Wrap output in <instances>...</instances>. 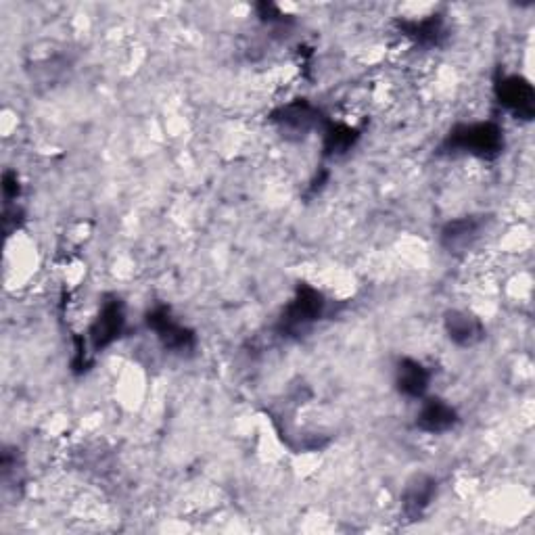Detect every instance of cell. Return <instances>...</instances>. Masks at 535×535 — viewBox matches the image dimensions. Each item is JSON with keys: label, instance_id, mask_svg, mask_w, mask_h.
Returning <instances> with one entry per match:
<instances>
[{"label": "cell", "instance_id": "1", "mask_svg": "<svg viewBox=\"0 0 535 535\" xmlns=\"http://www.w3.org/2000/svg\"><path fill=\"white\" fill-rule=\"evenodd\" d=\"M444 149L479 159H496L504 149V130L496 122L458 124L450 130Z\"/></svg>", "mask_w": 535, "mask_h": 535}, {"label": "cell", "instance_id": "2", "mask_svg": "<svg viewBox=\"0 0 535 535\" xmlns=\"http://www.w3.org/2000/svg\"><path fill=\"white\" fill-rule=\"evenodd\" d=\"M324 310H327L324 295L310 285H299L293 301L278 320V331L283 333V337L304 335L324 316Z\"/></svg>", "mask_w": 535, "mask_h": 535}, {"label": "cell", "instance_id": "4", "mask_svg": "<svg viewBox=\"0 0 535 535\" xmlns=\"http://www.w3.org/2000/svg\"><path fill=\"white\" fill-rule=\"evenodd\" d=\"M147 327L164 343L166 350L189 352L195 347V333L180 324L166 306H157L147 314Z\"/></svg>", "mask_w": 535, "mask_h": 535}, {"label": "cell", "instance_id": "8", "mask_svg": "<svg viewBox=\"0 0 535 535\" xmlns=\"http://www.w3.org/2000/svg\"><path fill=\"white\" fill-rule=\"evenodd\" d=\"M437 496V479L431 475H414L402 494V510L408 521H418Z\"/></svg>", "mask_w": 535, "mask_h": 535}, {"label": "cell", "instance_id": "11", "mask_svg": "<svg viewBox=\"0 0 535 535\" xmlns=\"http://www.w3.org/2000/svg\"><path fill=\"white\" fill-rule=\"evenodd\" d=\"M431 381V372L425 368L418 360L404 358L398 364V372H395V385H398V391L406 398H423L429 389Z\"/></svg>", "mask_w": 535, "mask_h": 535}, {"label": "cell", "instance_id": "3", "mask_svg": "<svg viewBox=\"0 0 535 535\" xmlns=\"http://www.w3.org/2000/svg\"><path fill=\"white\" fill-rule=\"evenodd\" d=\"M498 103L515 115L517 120L531 122L535 115V88L523 76H500L496 80Z\"/></svg>", "mask_w": 535, "mask_h": 535}, {"label": "cell", "instance_id": "12", "mask_svg": "<svg viewBox=\"0 0 535 535\" xmlns=\"http://www.w3.org/2000/svg\"><path fill=\"white\" fill-rule=\"evenodd\" d=\"M402 30L406 36H410L412 40H416L418 44H423V46H437L441 42V38L446 36L444 19L437 17V15H431V17L421 19V21H406Z\"/></svg>", "mask_w": 535, "mask_h": 535}, {"label": "cell", "instance_id": "5", "mask_svg": "<svg viewBox=\"0 0 535 535\" xmlns=\"http://www.w3.org/2000/svg\"><path fill=\"white\" fill-rule=\"evenodd\" d=\"M124 324H126L124 304L118 297H111L109 301H105L101 314L97 316L95 322H92V327L88 331L92 350H97V352L105 350L107 345H111L122 335Z\"/></svg>", "mask_w": 535, "mask_h": 535}, {"label": "cell", "instance_id": "10", "mask_svg": "<svg viewBox=\"0 0 535 535\" xmlns=\"http://www.w3.org/2000/svg\"><path fill=\"white\" fill-rule=\"evenodd\" d=\"M458 423L456 410L439 398H429L423 402L421 412L416 416V427L425 433H446Z\"/></svg>", "mask_w": 535, "mask_h": 535}, {"label": "cell", "instance_id": "9", "mask_svg": "<svg viewBox=\"0 0 535 535\" xmlns=\"http://www.w3.org/2000/svg\"><path fill=\"white\" fill-rule=\"evenodd\" d=\"M444 327H446L450 341L456 343L458 347H473L485 337L483 322L477 316L462 312V310L446 312Z\"/></svg>", "mask_w": 535, "mask_h": 535}, {"label": "cell", "instance_id": "7", "mask_svg": "<svg viewBox=\"0 0 535 535\" xmlns=\"http://www.w3.org/2000/svg\"><path fill=\"white\" fill-rule=\"evenodd\" d=\"M483 228H485L483 216H464L448 222L441 228L439 239L444 249H448L450 253H462L469 251L481 239Z\"/></svg>", "mask_w": 535, "mask_h": 535}, {"label": "cell", "instance_id": "6", "mask_svg": "<svg viewBox=\"0 0 535 535\" xmlns=\"http://www.w3.org/2000/svg\"><path fill=\"white\" fill-rule=\"evenodd\" d=\"M272 122L287 136H306L320 126V111L308 101H293L272 113Z\"/></svg>", "mask_w": 535, "mask_h": 535}, {"label": "cell", "instance_id": "13", "mask_svg": "<svg viewBox=\"0 0 535 535\" xmlns=\"http://www.w3.org/2000/svg\"><path fill=\"white\" fill-rule=\"evenodd\" d=\"M358 130L347 124H329L324 130V155L337 157L350 151L358 141Z\"/></svg>", "mask_w": 535, "mask_h": 535}]
</instances>
